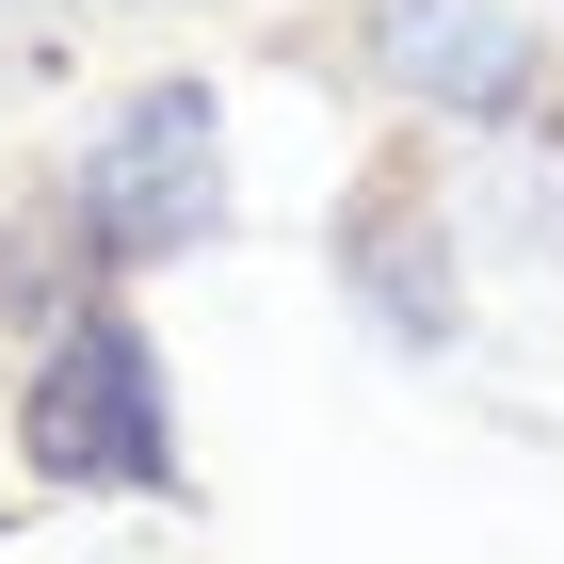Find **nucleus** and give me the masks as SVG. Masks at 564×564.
Instances as JSON below:
<instances>
[{
  "label": "nucleus",
  "mask_w": 564,
  "mask_h": 564,
  "mask_svg": "<svg viewBox=\"0 0 564 564\" xmlns=\"http://www.w3.org/2000/svg\"><path fill=\"white\" fill-rule=\"evenodd\" d=\"M226 226V113L210 82H145L97 113L82 177H65V242L97 259H177V242H210Z\"/></svg>",
  "instance_id": "obj_1"
},
{
  "label": "nucleus",
  "mask_w": 564,
  "mask_h": 564,
  "mask_svg": "<svg viewBox=\"0 0 564 564\" xmlns=\"http://www.w3.org/2000/svg\"><path fill=\"white\" fill-rule=\"evenodd\" d=\"M33 468L82 500H162L177 484V420H162V355L130 306H82L33 371Z\"/></svg>",
  "instance_id": "obj_2"
},
{
  "label": "nucleus",
  "mask_w": 564,
  "mask_h": 564,
  "mask_svg": "<svg viewBox=\"0 0 564 564\" xmlns=\"http://www.w3.org/2000/svg\"><path fill=\"white\" fill-rule=\"evenodd\" d=\"M339 291L388 323V339H452V259H435V194H420V162H388L371 194H355V226H339Z\"/></svg>",
  "instance_id": "obj_3"
},
{
  "label": "nucleus",
  "mask_w": 564,
  "mask_h": 564,
  "mask_svg": "<svg viewBox=\"0 0 564 564\" xmlns=\"http://www.w3.org/2000/svg\"><path fill=\"white\" fill-rule=\"evenodd\" d=\"M371 33H388V65L420 97H468V113L517 97V17L500 0H371Z\"/></svg>",
  "instance_id": "obj_4"
}]
</instances>
